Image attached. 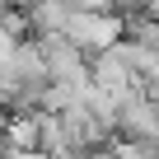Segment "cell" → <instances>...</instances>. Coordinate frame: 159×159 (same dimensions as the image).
<instances>
[{
    "instance_id": "obj_3",
    "label": "cell",
    "mask_w": 159,
    "mask_h": 159,
    "mask_svg": "<svg viewBox=\"0 0 159 159\" xmlns=\"http://www.w3.org/2000/svg\"><path fill=\"white\" fill-rule=\"evenodd\" d=\"M5 70H10L14 84H24V89H42V84H47V61H42L38 38H19V42L10 47V56H5Z\"/></svg>"
},
{
    "instance_id": "obj_2",
    "label": "cell",
    "mask_w": 159,
    "mask_h": 159,
    "mask_svg": "<svg viewBox=\"0 0 159 159\" xmlns=\"http://www.w3.org/2000/svg\"><path fill=\"white\" fill-rule=\"evenodd\" d=\"M122 33H126L122 10H70V24H66V38L84 52H98V47L117 42Z\"/></svg>"
},
{
    "instance_id": "obj_1",
    "label": "cell",
    "mask_w": 159,
    "mask_h": 159,
    "mask_svg": "<svg viewBox=\"0 0 159 159\" xmlns=\"http://www.w3.org/2000/svg\"><path fill=\"white\" fill-rule=\"evenodd\" d=\"M38 47H42V61H47V80H61V84H75V89L89 84V52L75 47L66 33H42Z\"/></svg>"
},
{
    "instance_id": "obj_6",
    "label": "cell",
    "mask_w": 159,
    "mask_h": 159,
    "mask_svg": "<svg viewBox=\"0 0 159 159\" xmlns=\"http://www.w3.org/2000/svg\"><path fill=\"white\" fill-rule=\"evenodd\" d=\"M0 131H5L10 150H38V112H10V122Z\"/></svg>"
},
{
    "instance_id": "obj_7",
    "label": "cell",
    "mask_w": 159,
    "mask_h": 159,
    "mask_svg": "<svg viewBox=\"0 0 159 159\" xmlns=\"http://www.w3.org/2000/svg\"><path fill=\"white\" fill-rule=\"evenodd\" d=\"M108 145L117 150V159H159V145L145 140V136H117V131H112Z\"/></svg>"
},
{
    "instance_id": "obj_4",
    "label": "cell",
    "mask_w": 159,
    "mask_h": 159,
    "mask_svg": "<svg viewBox=\"0 0 159 159\" xmlns=\"http://www.w3.org/2000/svg\"><path fill=\"white\" fill-rule=\"evenodd\" d=\"M38 150H42L47 159H75V140H70V131H66L61 112L38 108Z\"/></svg>"
},
{
    "instance_id": "obj_5",
    "label": "cell",
    "mask_w": 159,
    "mask_h": 159,
    "mask_svg": "<svg viewBox=\"0 0 159 159\" xmlns=\"http://www.w3.org/2000/svg\"><path fill=\"white\" fill-rule=\"evenodd\" d=\"M24 14H28V33H33V38H42V33H66V24H70V5H66V0H28Z\"/></svg>"
}]
</instances>
